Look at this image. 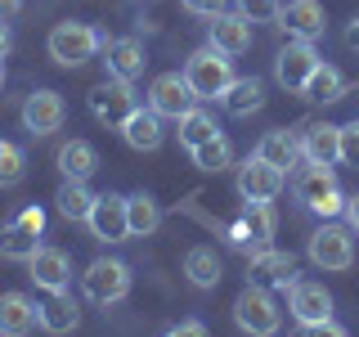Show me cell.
<instances>
[{
    "mask_svg": "<svg viewBox=\"0 0 359 337\" xmlns=\"http://www.w3.org/2000/svg\"><path fill=\"white\" fill-rule=\"evenodd\" d=\"M184 77L198 99H224V90L233 86V54L216 50V45H202V50L189 54Z\"/></svg>",
    "mask_w": 359,
    "mask_h": 337,
    "instance_id": "1",
    "label": "cell"
},
{
    "mask_svg": "<svg viewBox=\"0 0 359 337\" xmlns=\"http://www.w3.org/2000/svg\"><path fill=\"white\" fill-rule=\"evenodd\" d=\"M45 45H50V59L59 67H81L104 50V37H99L90 22H54V32H50Z\"/></svg>",
    "mask_w": 359,
    "mask_h": 337,
    "instance_id": "2",
    "label": "cell"
},
{
    "mask_svg": "<svg viewBox=\"0 0 359 337\" xmlns=\"http://www.w3.org/2000/svg\"><path fill=\"white\" fill-rule=\"evenodd\" d=\"M81 284H86V297L95 301V306H117L130 292V265L117 261V256H99V261L86 265Z\"/></svg>",
    "mask_w": 359,
    "mask_h": 337,
    "instance_id": "3",
    "label": "cell"
},
{
    "mask_svg": "<svg viewBox=\"0 0 359 337\" xmlns=\"http://www.w3.org/2000/svg\"><path fill=\"white\" fill-rule=\"evenodd\" d=\"M319 63H323V59H319V50H314V41H306V37H292V41L283 45V50H278V59H274V77H278V86H283V90L301 95Z\"/></svg>",
    "mask_w": 359,
    "mask_h": 337,
    "instance_id": "4",
    "label": "cell"
},
{
    "mask_svg": "<svg viewBox=\"0 0 359 337\" xmlns=\"http://www.w3.org/2000/svg\"><path fill=\"white\" fill-rule=\"evenodd\" d=\"M233 319H238V329L252 333V337L278 333V306H274V297H269V288L247 284L238 292V301H233Z\"/></svg>",
    "mask_w": 359,
    "mask_h": 337,
    "instance_id": "5",
    "label": "cell"
},
{
    "mask_svg": "<svg viewBox=\"0 0 359 337\" xmlns=\"http://www.w3.org/2000/svg\"><path fill=\"white\" fill-rule=\"evenodd\" d=\"M351 225H319L310 234V261L319 270H351L355 265V239H351Z\"/></svg>",
    "mask_w": 359,
    "mask_h": 337,
    "instance_id": "6",
    "label": "cell"
},
{
    "mask_svg": "<svg viewBox=\"0 0 359 337\" xmlns=\"http://www.w3.org/2000/svg\"><path fill=\"white\" fill-rule=\"evenodd\" d=\"M287 310L301 329H323L332 319V292L323 284H314V279H297L287 288Z\"/></svg>",
    "mask_w": 359,
    "mask_h": 337,
    "instance_id": "7",
    "label": "cell"
},
{
    "mask_svg": "<svg viewBox=\"0 0 359 337\" xmlns=\"http://www.w3.org/2000/svg\"><path fill=\"white\" fill-rule=\"evenodd\" d=\"M45 230V211L41 207H22L14 220L0 230V256L5 261H32V252H36V239Z\"/></svg>",
    "mask_w": 359,
    "mask_h": 337,
    "instance_id": "8",
    "label": "cell"
},
{
    "mask_svg": "<svg viewBox=\"0 0 359 337\" xmlns=\"http://www.w3.org/2000/svg\"><path fill=\"white\" fill-rule=\"evenodd\" d=\"M283 180H287V171H278L274 162H265L261 153H252L238 166V194H243V202H274L283 194Z\"/></svg>",
    "mask_w": 359,
    "mask_h": 337,
    "instance_id": "9",
    "label": "cell"
},
{
    "mask_svg": "<svg viewBox=\"0 0 359 337\" xmlns=\"http://www.w3.org/2000/svg\"><path fill=\"white\" fill-rule=\"evenodd\" d=\"M194 104H198V95H194V86H189L184 72H162V77L149 86V108L157 112V117L180 121Z\"/></svg>",
    "mask_w": 359,
    "mask_h": 337,
    "instance_id": "10",
    "label": "cell"
},
{
    "mask_svg": "<svg viewBox=\"0 0 359 337\" xmlns=\"http://www.w3.org/2000/svg\"><path fill=\"white\" fill-rule=\"evenodd\" d=\"M90 234L99 243H126L130 239V216H126V198L121 194H99L95 211H90Z\"/></svg>",
    "mask_w": 359,
    "mask_h": 337,
    "instance_id": "11",
    "label": "cell"
},
{
    "mask_svg": "<svg viewBox=\"0 0 359 337\" xmlns=\"http://www.w3.org/2000/svg\"><path fill=\"white\" fill-rule=\"evenodd\" d=\"M90 108H95V117L99 121H126V112L130 108H140L135 104V81H121V77H108L104 86H95L90 90Z\"/></svg>",
    "mask_w": 359,
    "mask_h": 337,
    "instance_id": "12",
    "label": "cell"
},
{
    "mask_svg": "<svg viewBox=\"0 0 359 337\" xmlns=\"http://www.w3.org/2000/svg\"><path fill=\"white\" fill-rule=\"evenodd\" d=\"M67 117V104L59 90H36V95H27V104H22V126L32 135H54L63 126Z\"/></svg>",
    "mask_w": 359,
    "mask_h": 337,
    "instance_id": "13",
    "label": "cell"
},
{
    "mask_svg": "<svg viewBox=\"0 0 359 337\" xmlns=\"http://www.w3.org/2000/svg\"><path fill=\"white\" fill-rule=\"evenodd\" d=\"M27 270H32V284L45 288V292H63L72 284V261H67L63 247H36Z\"/></svg>",
    "mask_w": 359,
    "mask_h": 337,
    "instance_id": "14",
    "label": "cell"
},
{
    "mask_svg": "<svg viewBox=\"0 0 359 337\" xmlns=\"http://www.w3.org/2000/svg\"><path fill=\"white\" fill-rule=\"evenodd\" d=\"M252 27H256V22L247 14H238V9L229 14V9H224V14L211 18L207 45H216V50H224V54H247V50H252Z\"/></svg>",
    "mask_w": 359,
    "mask_h": 337,
    "instance_id": "15",
    "label": "cell"
},
{
    "mask_svg": "<svg viewBox=\"0 0 359 337\" xmlns=\"http://www.w3.org/2000/svg\"><path fill=\"white\" fill-rule=\"evenodd\" d=\"M278 27L287 32V37H323V27H328V18H323V5L319 0H287L283 9H278Z\"/></svg>",
    "mask_w": 359,
    "mask_h": 337,
    "instance_id": "16",
    "label": "cell"
},
{
    "mask_svg": "<svg viewBox=\"0 0 359 337\" xmlns=\"http://www.w3.org/2000/svg\"><path fill=\"white\" fill-rule=\"evenodd\" d=\"M41 324V306L22 292H0V333L5 337H22Z\"/></svg>",
    "mask_w": 359,
    "mask_h": 337,
    "instance_id": "17",
    "label": "cell"
},
{
    "mask_svg": "<svg viewBox=\"0 0 359 337\" xmlns=\"http://www.w3.org/2000/svg\"><path fill=\"white\" fill-rule=\"evenodd\" d=\"M121 135H126V144H130V149H140V153L162 149V140H166L162 117H157L153 108H130L126 121H121Z\"/></svg>",
    "mask_w": 359,
    "mask_h": 337,
    "instance_id": "18",
    "label": "cell"
},
{
    "mask_svg": "<svg viewBox=\"0 0 359 337\" xmlns=\"http://www.w3.org/2000/svg\"><path fill=\"white\" fill-rule=\"evenodd\" d=\"M301 157L306 162H341V126H328V121H314L301 135Z\"/></svg>",
    "mask_w": 359,
    "mask_h": 337,
    "instance_id": "19",
    "label": "cell"
},
{
    "mask_svg": "<svg viewBox=\"0 0 359 337\" xmlns=\"http://www.w3.org/2000/svg\"><path fill=\"white\" fill-rule=\"evenodd\" d=\"M104 50H108V77H121V81H135V77L144 72V45L135 41V37H117V41H104Z\"/></svg>",
    "mask_w": 359,
    "mask_h": 337,
    "instance_id": "20",
    "label": "cell"
},
{
    "mask_svg": "<svg viewBox=\"0 0 359 337\" xmlns=\"http://www.w3.org/2000/svg\"><path fill=\"white\" fill-rule=\"evenodd\" d=\"M332 189H337V176H332V166H328V162H306V166L297 171V198L306 202L310 211L319 207V202L328 198Z\"/></svg>",
    "mask_w": 359,
    "mask_h": 337,
    "instance_id": "21",
    "label": "cell"
},
{
    "mask_svg": "<svg viewBox=\"0 0 359 337\" xmlns=\"http://www.w3.org/2000/svg\"><path fill=\"white\" fill-rule=\"evenodd\" d=\"M59 171H63V180H90L99 171L95 144H90V140H67L59 149Z\"/></svg>",
    "mask_w": 359,
    "mask_h": 337,
    "instance_id": "22",
    "label": "cell"
},
{
    "mask_svg": "<svg viewBox=\"0 0 359 337\" xmlns=\"http://www.w3.org/2000/svg\"><path fill=\"white\" fill-rule=\"evenodd\" d=\"M184 275H189V284H194V288H216L220 275H224L216 247H207V243L189 247V252H184Z\"/></svg>",
    "mask_w": 359,
    "mask_h": 337,
    "instance_id": "23",
    "label": "cell"
},
{
    "mask_svg": "<svg viewBox=\"0 0 359 337\" xmlns=\"http://www.w3.org/2000/svg\"><path fill=\"white\" fill-rule=\"evenodd\" d=\"M76 324H81V310H76L72 292H50V301L41 306V329L45 333H72Z\"/></svg>",
    "mask_w": 359,
    "mask_h": 337,
    "instance_id": "24",
    "label": "cell"
},
{
    "mask_svg": "<svg viewBox=\"0 0 359 337\" xmlns=\"http://www.w3.org/2000/svg\"><path fill=\"white\" fill-rule=\"evenodd\" d=\"M256 153H261L265 162H274L278 171H287V166H297V157H301V140L292 131H265L261 144H256Z\"/></svg>",
    "mask_w": 359,
    "mask_h": 337,
    "instance_id": "25",
    "label": "cell"
},
{
    "mask_svg": "<svg viewBox=\"0 0 359 337\" xmlns=\"http://www.w3.org/2000/svg\"><path fill=\"white\" fill-rule=\"evenodd\" d=\"M95 198H99V194H90L86 180H63L59 194H54L63 220H90V211H95Z\"/></svg>",
    "mask_w": 359,
    "mask_h": 337,
    "instance_id": "26",
    "label": "cell"
},
{
    "mask_svg": "<svg viewBox=\"0 0 359 337\" xmlns=\"http://www.w3.org/2000/svg\"><path fill=\"white\" fill-rule=\"evenodd\" d=\"M126 216H130V239H149L162 225V207L153 194H130L126 198Z\"/></svg>",
    "mask_w": 359,
    "mask_h": 337,
    "instance_id": "27",
    "label": "cell"
},
{
    "mask_svg": "<svg viewBox=\"0 0 359 337\" xmlns=\"http://www.w3.org/2000/svg\"><path fill=\"white\" fill-rule=\"evenodd\" d=\"M224 108L233 112V117H247V112H256L265 104V86L256 81V77H233V86L224 90V99H220Z\"/></svg>",
    "mask_w": 359,
    "mask_h": 337,
    "instance_id": "28",
    "label": "cell"
},
{
    "mask_svg": "<svg viewBox=\"0 0 359 337\" xmlns=\"http://www.w3.org/2000/svg\"><path fill=\"white\" fill-rule=\"evenodd\" d=\"M243 239H256V243H269L274 239V216H269V202H247L243 207V230H233V243Z\"/></svg>",
    "mask_w": 359,
    "mask_h": 337,
    "instance_id": "29",
    "label": "cell"
},
{
    "mask_svg": "<svg viewBox=\"0 0 359 337\" xmlns=\"http://www.w3.org/2000/svg\"><path fill=\"white\" fill-rule=\"evenodd\" d=\"M306 99H314V104H332V99H341L346 95V81H341V72H337L332 63H319L314 67V77L306 81V90H301Z\"/></svg>",
    "mask_w": 359,
    "mask_h": 337,
    "instance_id": "30",
    "label": "cell"
},
{
    "mask_svg": "<svg viewBox=\"0 0 359 337\" xmlns=\"http://www.w3.org/2000/svg\"><path fill=\"white\" fill-rule=\"evenodd\" d=\"M256 275H265L274 288H292L297 284V261H292V252H261L256 256Z\"/></svg>",
    "mask_w": 359,
    "mask_h": 337,
    "instance_id": "31",
    "label": "cell"
},
{
    "mask_svg": "<svg viewBox=\"0 0 359 337\" xmlns=\"http://www.w3.org/2000/svg\"><path fill=\"white\" fill-rule=\"evenodd\" d=\"M211 135H220V126H216V117H211V112L189 108L184 117H180V144H184L189 153H194L202 140H211Z\"/></svg>",
    "mask_w": 359,
    "mask_h": 337,
    "instance_id": "32",
    "label": "cell"
},
{
    "mask_svg": "<svg viewBox=\"0 0 359 337\" xmlns=\"http://www.w3.org/2000/svg\"><path fill=\"white\" fill-rule=\"evenodd\" d=\"M229 162H233V144L224 140V135H211V140H202L194 149V166H198V171H224Z\"/></svg>",
    "mask_w": 359,
    "mask_h": 337,
    "instance_id": "33",
    "label": "cell"
},
{
    "mask_svg": "<svg viewBox=\"0 0 359 337\" xmlns=\"http://www.w3.org/2000/svg\"><path fill=\"white\" fill-rule=\"evenodd\" d=\"M22 176H27V157H22V149L9 144V140H0V189L18 185Z\"/></svg>",
    "mask_w": 359,
    "mask_h": 337,
    "instance_id": "34",
    "label": "cell"
},
{
    "mask_svg": "<svg viewBox=\"0 0 359 337\" xmlns=\"http://www.w3.org/2000/svg\"><path fill=\"white\" fill-rule=\"evenodd\" d=\"M233 9L238 14H247L252 22H278V0H233Z\"/></svg>",
    "mask_w": 359,
    "mask_h": 337,
    "instance_id": "35",
    "label": "cell"
},
{
    "mask_svg": "<svg viewBox=\"0 0 359 337\" xmlns=\"http://www.w3.org/2000/svg\"><path fill=\"white\" fill-rule=\"evenodd\" d=\"M341 162L346 166H359V117L341 126Z\"/></svg>",
    "mask_w": 359,
    "mask_h": 337,
    "instance_id": "36",
    "label": "cell"
},
{
    "mask_svg": "<svg viewBox=\"0 0 359 337\" xmlns=\"http://www.w3.org/2000/svg\"><path fill=\"white\" fill-rule=\"evenodd\" d=\"M180 5H184L189 14H198V18H216V14H224L229 0H180Z\"/></svg>",
    "mask_w": 359,
    "mask_h": 337,
    "instance_id": "37",
    "label": "cell"
},
{
    "mask_svg": "<svg viewBox=\"0 0 359 337\" xmlns=\"http://www.w3.org/2000/svg\"><path fill=\"white\" fill-rule=\"evenodd\" d=\"M171 333L175 337H202V333H207V324H202V319H184V324H175Z\"/></svg>",
    "mask_w": 359,
    "mask_h": 337,
    "instance_id": "38",
    "label": "cell"
},
{
    "mask_svg": "<svg viewBox=\"0 0 359 337\" xmlns=\"http://www.w3.org/2000/svg\"><path fill=\"white\" fill-rule=\"evenodd\" d=\"M346 225H351V230L359 234V194H355V198H346Z\"/></svg>",
    "mask_w": 359,
    "mask_h": 337,
    "instance_id": "39",
    "label": "cell"
},
{
    "mask_svg": "<svg viewBox=\"0 0 359 337\" xmlns=\"http://www.w3.org/2000/svg\"><path fill=\"white\" fill-rule=\"evenodd\" d=\"M22 9V0H0V18H14Z\"/></svg>",
    "mask_w": 359,
    "mask_h": 337,
    "instance_id": "40",
    "label": "cell"
},
{
    "mask_svg": "<svg viewBox=\"0 0 359 337\" xmlns=\"http://www.w3.org/2000/svg\"><path fill=\"white\" fill-rule=\"evenodd\" d=\"M346 45H351V50H359V18L346 27Z\"/></svg>",
    "mask_w": 359,
    "mask_h": 337,
    "instance_id": "41",
    "label": "cell"
},
{
    "mask_svg": "<svg viewBox=\"0 0 359 337\" xmlns=\"http://www.w3.org/2000/svg\"><path fill=\"white\" fill-rule=\"evenodd\" d=\"M9 50V27H5V18H0V54Z\"/></svg>",
    "mask_w": 359,
    "mask_h": 337,
    "instance_id": "42",
    "label": "cell"
},
{
    "mask_svg": "<svg viewBox=\"0 0 359 337\" xmlns=\"http://www.w3.org/2000/svg\"><path fill=\"white\" fill-rule=\"evenodd\" d=\"M0 86H5V54H0Z\"/></svg>",
    "mask_w": 359,
    "mask_h": 337,
    "instance_id": "43",
    "label": "cell"
}]
</instances>
